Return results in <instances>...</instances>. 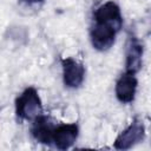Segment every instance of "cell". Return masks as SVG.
I'll list each match as a JSON object with an SVG mask.
<instances>
[{
  "instance_id": "cell-1",
  "label": "cell",
  "mask_w": 151,
  "mask_h": 151,
  "mask_svg": "<svg viewBox=\"0 0 151 151\" xmlns=\"http://www.w3.org/2000/svg\"><path fill=\"white\" fill-rule=\"evenodd\" d=\"M17 116L25 120H33L42 114L41 99L34 87H27L15 100Z\"/></svg>"
},
{
  "instance_id": "cell-2",
  "label": "cell",
  "mask_w": 151,
  "mask_h": 151,
  "mask_svg": "<svg viewBox=\"0 0 151 151\" xmlns=\"http://www.w3.org/2000/svg\"><path fill=\"white\" fill-rule=\"evenodd\" d=\"M145 138V126L143 120L136 118L133 122L119 133L114 140V147L117 150H127L133 145L143 142Z\"/></svg>"
},
{
  "instance_id": "cell-3",
  "label": "cell",
  "mask_w": 151,
  "mask_h": 151,
  "mask_svg": "<svg viewBox=\"0 0 151 151\" xmlns=\"http://www.w3.org/2000/svg\"><path fill=\"white\" fill-rule=\"evenodd\" d=\"M94 22L107 25L114 28L117 32L120 31L123 25V18L120 13L119 6L113 1H106L105 4L100 5L93 13Z\"/></svg>"
},
{
  "instance_id": "cell-4",
  "label": "cell",
  "mask_w": 151,
  "mask_h": 151,
  "mask_svg": "<svg viewBox=\"0 0 151 151\" xmlns=\"http://www.w3.org/2000/svg\"><path fill=\"white\" fill-rule=\"evenodd\" d=\"M116 34H117V31L114 28L107 25H104V24L94 22L90 32L92 46L96 50L101 51V52L107 51L114 44Z\"/></svg>"
},
{
  "instance_id": "cell-5",
  "label": "cell",
  "mask_w": 151,
  "mask_h": 151,
  "mask_svg": "<svg viewBox=\"0 0 151 151\" xmlns=\"http://www.w3.org/2000/svg\"><path fill=\"white\" fill-rule=\"evenodd\" d=\"M64 84L70 88L79 87L85 78V68L81 63L73 58H66L61 60Z\"/></svg>"
},
{
  "instance_id": "cell-6",
  "label": "cell",
  "mask_w": 151,
  "mask_h": 151,
  "mask_svg": "<svg viewBox=\"0 0 151 151\" xmlns=\"http://www.w3.org/2000/svg\"><path fill=\"white\" fill-rule=\"evenodd\" d=\"M78 132L79 129L76 123L61 124L59 126H55L52 136V143L57 149L66 150L76 143L78 138Z\"/></svg>"
},
{
  "instance_id": "cell-7",
  "label": "cell",
  "mask_w": 151,
  "mask_h": 151,
  "mask_svg": "<svg viewBox=\"0 0 151 151\" xmlns=\"http://www.w3.org/2000/svg\"><path fill=\"white\" fill-rule=\"evenodd\" d=\"M137 79L132 73H123L116 83V96L120 103L127 104L133 101L137 91Z\"/></svg>"
},
{
  "instance_id": "cell-8",
  "label": "cell",
  "mask_w": 151,
  "mask_h": 151,
  "mask_svg": "<svg viewBox=\"0 0 151 151\" xmlns=\"http://www.w3.org/2000/svg\"><path fill=\"white\" fill-rule=\"evenodd\" d=\"M143 44L137 38H130L126 48V60L125 68L127 73L136 74L142 68V58H143Z\"/></svg>"
},
{
  "instance_id": "cell-9",
  "label": "cell",
  "mask_w": 151,
  "mask_h": 151,
  "mask_svg": "<svg viewBox=\"0 0 151 151\" xmlns=\"http://www.w3.org/2000/svg\"><path fill=\"white\" fill-rule=\"evenodd\" d=\"M54 125L51 122V119L44 114L38 116L37 118L33 119V125H32V134L38 140L39 143L42 144H52V136L54 131Z\"/></svg>"
},
{
  "instance_id": "cell-10",
  "label": "cell",
  "mask_w": 151,
  "mask_h": 151,
  "mask_svg": "<svg viewBox=\"0 0 151 151\" xmlns=\"http://www.w3.org/2000/svg\"><path fill=\"white\" fill-rule=\"evenodd\" d=\"M22 1H25L26 4H28V5H33V4H39V2H42L44 0H22Z\"/></svg>"
}]
</instances>
